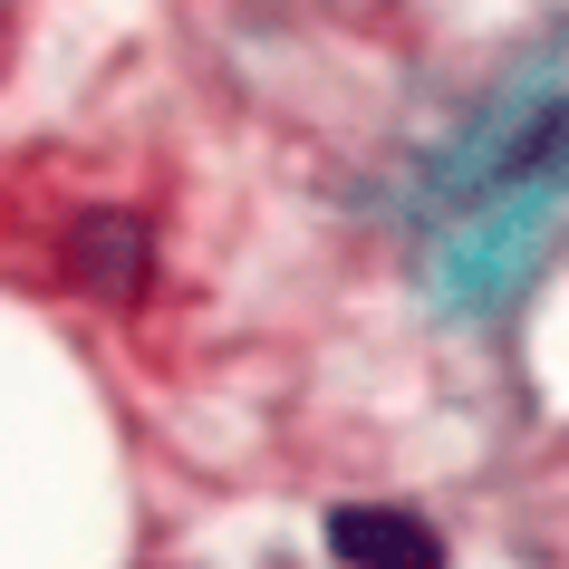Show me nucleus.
I'll list each match as a JSON object with an SVG mask.
<instances>
[{
	"mask_svg": "<svg viewBox=\"0 0 569 569\" xmlns=\"http://www.w3.org/2000/svg\"><path fill=\"white\" fill-rule=\"evenodd\" d=\"M68 280L97 290V300H136L154 280V241L136 212H78L68 222Z\"/></svg>",
	"mask_w": 569,
	"mask_h": 569,
	"instance_id": "nucleus-1",
	"label": "nucleus"
},
{
	"mask_svg": "<svg viewBox=\"0 0 569 569\" xmlns=\"http://www.w3.org/2000/svg\"><path fill=\"white\" fill-rule=\"evenodd\" d=\"M329 550H338V560H367V569H416V560H445V540L425 531L416 511H377V502L329 511Z\"/></svg>",
	"mask_w": 569,
	"mask_h": 569,
	"instance_id": "nucleus-2",
	"label": "nucleus"
}]
</instances>
